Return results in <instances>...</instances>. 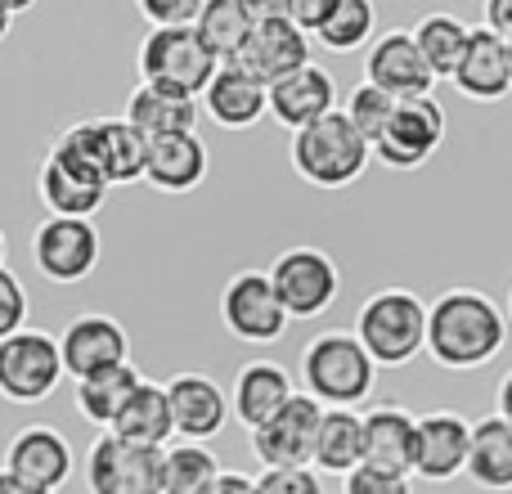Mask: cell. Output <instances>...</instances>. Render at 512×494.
<instances>
[{
  "label": "cell",
  "mask_w": 512,
  "mask_h": 494,
  "mask_svg": "<svg viewBox=\"0 0 512 494\" xmlns=\"http://www.w3.org/2000/svg\"><path fill=\"white\" fill-rule=\"evenodd\" d=\"M508 342V315L495 306V297L477 288H450L432 301L427 315V355L441 369H481Z\"/></svg>",
  "instance_id": "1"
},
{
  "label": "cell",
  "mask_w": 512,
  "mask_h": 494,
  "mask_svg": "<svg viewBox=\"0 0 512 494\" xmlns=\"http://www.w3.org/2000/svg\"><path fill=\"white\" fill-rule=\"evenodd\" d=\"M301 382L324 409H355L373 396L378 364L355 333H315L301 346Z\"/></svg>",
  "instance_id": "2"
},
{
  "label": "cell",
  "mask_w": 512,
  "mask_h": 494,
  "mask_svg": "<svg viewBox=\"0 0 512 494\" xmlns=\"http://www.w3.org/2000/svg\"><path fill=\"white\" fill-rule=\"evenodd\" d=\"M427 315L432 306H423L418 292L378 288L355 315V337L378 369H405L418 351H427Z\"/></svg>",
  "instance_id": "3"
},
{
  "label": "cell",
  "mask_w": 512,
  "mask_h": 494,
  "mask_svg": "<svg viewBox=\"0 0 512 494\" xmlns=\"http://www.w3.org/2000/svg\"><path fill=\"white\" fill-rule=\"evenodd\" d=\"M373 158V144L351 126V117L337 108L324 122L292 135V171L315 189H346L364 176Z\"/></svg>",
  "instance_id": "4"
},
{
  "label": "cell",
  "mask_w": 512,
  "mask_h": 494,
  "mask_svg": "<svg viewBox=\"0 0 512 494\" xmlns=\"http://www.w3.org/2000/svg\"><path fill=\"white\" fill-rule=\"evenodd\" d=\"M135 68H140V86L167 90V95H180V99H198L216 81L221 63L203 45L198 27H171V32L144 36L140 54H135Z\"/></svg>",
  "instance_id": "5"
},
{
  "label": "cell",
  "mask_w": 512,
  "mask_h": 494,
  "mask_svg": "<svg viewBox=\"0 0 512 494\" xmlns=\"http://www.w3.org/2000/svg\"><path fill=\"white\" fill-rule=\"evenodd\" d=\"M252 9H256V32L243 45L239 59H234V68H243L270 90L279 81H288L292 72L310 68V36L288 23V0H252Z\"/></svg>",
  "instance_id": "6"
},
{
  "label": "cell",
  "mask_w": 512,
  "mask_h": 494,
  "mask_svg": "<svg viewBox=\"0 0 512 494\" xmlns=\"http://www.w3.org/2000/svg\"><path fill=\"white\" fill-rule=\"evenodd\" d=\"M63 382L59 337L45 328H23L0 342V396L9 405H41Z\"/></svg>",
  "instance_id": "7"
},
{
  "label": "cell",
  "mask_w": 512,
  "mask_h": 494,
  "mask_svg": "<svg viewBox=\"0 0 512 494\" xmlns=\"http://www.w3.org/2000/svg\"><path fill=\"white\" fill-rule=\"evenodd\" d=\"M90 494H162L167 490V450L122 441L104 432L86 454Z\"/></svg>",
  "instance_id": "8"
},
{
  "label": "cell",
  "mask_w": 512,
  "mask_h": 494,
  "mask_svg": "<svg viewBox=\"0 0 512 494\" xmlns=\"http://www.w3.org/2000/svg\"><path fill=\"white\" fill-rule=\"evenodd\" d=\"M270 283L279 292L288 319H319L337 301L342 274H337L333 256L324 247H288V252L274 256Z\"/></svg>",
  "instance_id": "9"
},
{
  "label": "cell",
  "mask_w": 512,
  "mask_h": 494,
  "mask_svg": "<svg viewBox=\"0 0 512 494\" xmlns=\"http://www.w3.org/2000/svg\"><path fill=\"white\" fill-rule=\"evenodd\" d=\"M328 409L315 396H292L279 414L265 427L252 432V454L265 463V472H283V468H310L315 463V441L324 427Z\"/></svg>",
  "instance_id": "10"
},
{
  "label": "cell",
  "mask_w": 512,
  "mask_h": 494,
  "mask_svg": "<svg viewBox=\"0 0 512 494\" xmlns=\"http://www.w3.org/2000/svg\"><path fill=\"white\" fill-rule=\"evenodd\" d=\"M221 319L239 342L270 346L288 333V310L270 283V270H243L225 283L221 292Z\"/></svg>",
  "instance_id": "11"
},
{
  "label": "cell",
  "mask_w": 512,
  "mask_h": 494,
  "mask_svg": "<svg viewBox=\"0 0 512 494\" xmlns=\"http://www.w3.org/2000/svg\"><path fill=\"white\" fill-rule=\"evenodd\" d=\"M104 239H99L95 221H72V216H50L36 225L32 261L50 283H81L95 274Z\"/></svg>",
  "instance_id": "12"
},
{
  "label": "cell",
  "mask_w": 512,
  "mask_h": 494,
  "mask_svg": "<svg viewBox=\"0 0 512 494\" xmlns=\"http://www.w3.org/2000/svg\"><path fill=\"white\" fill-rule=\"evenodd\" d=\"M63 373L72 382H90L131 364V337L113 315H77L59 337Z\"/></svg>",
  "instance_id": "13"
},
{
  "label": "cell",
  "mask_w": 512,
  "mask_h": 494,
  "mask_svg": "<svg viewBox=\"0 0 512 494\" xmlns=\"http://www.w3.org/2000/svg\"><path fill=\"white\" fill-rule=\"evenodd\" d=\"M72 468H77V459H72L68 436L54 432L50 423H32L23 432H14V441L5 445V463H0V472H9L23 486L45 490V494L68 486Z\"/></svg>",
  "instance_id": "14"
},
{
  "label": "cell",
  "mask_w": 512,
  "mask_h": 494,
  "mask_svg": "<svg viewBox=\"0 0 512 494\" xmlns=\"http://www.w3.org/2000/svg\"><path fill=\"white\" fill-rule=\"evenodd\" d=\"M364 81L378 90H387L391 99H432L436 86V72L427 68L423 50H418L414 32L405 27H391L387 36L369 45V59H364Z\"/></svg>",
  "instance_id": "15"
},
{
  "label": "cell",
  "mask_w": 512,
  "mask_h": 494,
  "mask_svg": "<svg viewBox=\"0 0 512 494\" xmlns=\"http://www.w3.org/2000/svg\"><path fill=\"white\" fill-rule=\"evenodd\" d=\"M445 140V108L436 99H405L391 117L387 135L373 144V158L391 171H414L441 149Z\"/></svg>",
  "instance_id": "16"
},
{
  "label": "cell",
  "mask_w": 512,
  "mask_h": 494,
  "mask_svg": "<svg viewBox=\"0 0 512 494\" xmlns=\"http://www.w3.org/2000/svg\"><path fill=\"white\" fill-rule=\"evenodd\" d=\"M472 459V423L454 409H432L418 418V454H414V477L445 486L459 472H468Z\"/></svg>",
  "instance_id": "17"
},
{
  "label": "cell",
  "mask_w": 512,
  "mask_h": 494,
  "mask_svg": "<svg viewBox=\"0 0 512 494\" xmlns=\"http://www.w3.org/2000/svg\"><path fill=\"white\" fill-rule=\"evenodd\" d=\"M167 396H171V418H176V436L194 445L221 436L234 414L230 391L216 378H207V373H176L167 382Z\"/></svg>",
  "instance_id": "18"
},
{
  "label": "cell",
  "mask_w": 512,
  "mask_h": 494,
  "mask_svg": "<svg viewBox=\"0 0 512 494\" xmlns=\"http://www.w3.org/2000/svg\"><path fill=\"white\" fill-rule=\"evenodd\" d=\"M418 454V418L400 405H378L364 414V468L414 477Z\"/></svg>",
  "instance_id": "19"
},
{
  "label": "cell",
  "mask_w": 512,
  "mask_h": 494,
  "mask_svg": "<svg viewBox=\"0 0 512 494\" xmlns=\"http://www.w3.org/2000/svg\"><path fill=\"white\" fill-rule=\"evenodd\" d=\"M328 113H337V86L328 77V68H319V63H310V68L292 72L288 81L270 86V117L279 126H288L292 135L324 122Z\"/></svg>",
  "instance_id": "20"
},
{
  "label": "cell",
  "mask_w": 512,
  "mask_h": 494,
  "mask_svg": "<svg viewBox=\"0 0 512 494\" xmlns=\"http://www.w3.org/2000/svg\"><path fill=\"white\" fill-rule=\"evenodd\" d=\"M454 86H459V95L477 99V104L504 99L512 90V54H508L504 36H495L486 23L472 27V41H468L459 72H454Z\"/></svg>",
  "instance_id": "21"
},
{
  "label": "cell",
  "mask_w": 512,
  "mask_h": 494,
  "mask_svg": "<svg viewBox=\"0 0 512 494\" xmlns=\"http://www.w3.org/2000/svg\"><path fill=\"white\" fill-rule=\"evenodd\" d=\"M212 171V153L198 140V131L185 135H162V140H149V167H144V180H149L158 194H189L198 189Z\"/></svg>",
  "instance_id": "22"
},
{
  "label": "cell",
  "mask_w": 512,
  "mask_h": 494,
  "mask_svg": "<svg viewBox=\"0 0 512 494\" xmlns=\"http://www.w3.org/2000/svg\"><path fill=\"white\" fill-rule=\"evenodd\" d=\"M203 113L212 117L216 126H225V131H248L261 117H270V90L256 77H248L243 68L225 63L203 95Z\"/></svg>",
  "instance_id": "23"
},
{
  "label": "cell",
  "mask_w": 512,
  "mask_h": 494,
  "mask_svg": "<svg viewBox=\"0 0 512 494\" xmlns=\"http://www.w3.org/2000/svg\"><path fill=\"white\" fill-rule=\"evenodd\" d=\"M292 396H297V387H292L288 369H279V364H270V360H256V364H243L239 369L230 405H234V418H239L248 432H256V427L270 423Z\"/></svg>",
  "instance_id": "24"
},
{
  "label": "cell",
  "mask_w": 512,
  "mask_h": 494,
  "mask_svg": "<svg viewBox=\"0 0 512 494\" xmlns=\"http://www.w3.org/2000/svg\"><path fill=\"white\" fill-rule=\"evenodd\" d=\"M198 117H203L198 99H180V95H167V90H153V86H135L131 99H126V122H131L144 140L185 135L198 126Z\"/></svg>",
  "instance_id": "25"
},
{
  "label": "cell",
  "mask_w": 512,
  "mask_h": 494,
  "mask_svg": "<svg viewBox=\"0 0 512 494\" xmlns=\"http://www.w3.org/2000/svg\"><path fill=\"white\" fill-rule=\"evenodd\" d=\"M468 477L481 490H495V494L512 490V423H504L499 414H486L472 423Z\"/></svg>",
  "instance_id": "26"
},
{
  "label": "cell",
  "mask_w": 512,
  "mask_h": 494,
  "mask_svg": "<svg viewBox=\"0 0 512 494\" xmlns=\"http://www.w3.org/2000/svg\"><path fill=\"white\" fill-rule=\"evenodd\" d=\"M355 468H364V418L355 409H328L315 441V472L346 481Z\"/></svg>",
  "instance_id": "27"
},
{
  "label": "cell",
  "mask_w": 512,
  "mask_h": 494,
  "mask_svg": "<svg viewBox=\"0 0 512 494\" xmlns=\"http://www.w3.org/2000/svg\"><path fill=\"white\" fill-rule=\"evenodd\" d=\"M95 135H99V162H104L108 185H135V180H144L149 140L126 117H95Z\"/></svg>",
  "instance_id": "28"
},
{
  "label": "cell",
  "mask_w": 512,
  "mask_h": 494,
  "mask_svg": "<svg viewBox=\"0 0 512 494\" xmlns=\"http://www.w3.org/2000/svg\"><path fill=\"white\" fill-rule=\"evenodd\" d=\"M256 32V9L252 0H207L203 18H198V36L216 54V63H234L243 54V45Z\"/></svg>",
  "instance_id": "29"
},
{
  "label": "cell",
  "mask_w": 512,
  "mask_h": 494,
  "mask_svg": "<svg viewBox=\"0 0 512 494\" xmlns=\"http://www.w3.org/2000/svg\"><path fill=\"white\" fill-rule=\"evenodd\" d=\"M140 387H144V378L135 373V364L113 369V373H99V378H90V382H77V414L86 418V423L113 432V427L122 423V414L131 409V400Z\"/></svg>",
  "instance_id": "30"
},
{
  "label": "cell",
  "mask_w": 512,
  "mask_h": 494,
  "mask_svg": "<svg viewBox=\"0 0 512 494\" xmlns=\"http://www.w3.org/2000/svg\"><path fill=\"white\" fill-rule=\"evenodd\" d=\"M113 436L135 445H149V450H167V441L176 436V418H171V396L162 382H149L135 391L131 409L122 414V423L113 427Z\"/></svg>",
  "instance_id": "31"
},
{
  "label": "cell",
  "mask_w": 512,
  "mask_h": 494,
  "mask_svg": "<svg viewBox=\"0 0 512 494\" xmlns=\"http://www.w3.org/2000/svg\"><path fill=\"white\" fill-rule=\"evenodd\" d=\"M418 41V50H423L427 68L436 72V81L459 72L463 54H468V41H472V27L463 23L459 14H423L418 18V27H409Z\"/></svg>",
  "instance_id": "32"
},
{
  "label": "cell",
  "mask_w": 512,
  "mask_h": 494,
  "mask_svg": "<svg viewBox=\"0 0 512 494\" xmlns=\"http://www.w3.org/2000/svg\"><path fill=\"white\" fill-rule=\"evenodd\" d=\"M45 158H50L59 171H68L72 180H81V185H90V189H113V185H108V176H104V162H99L95 117H90V122L68 126V131H63L59 140L50 144V153H45Z\"/></svg>",
  "instance_id": "33"
},
{
  "label": "cell",
  "mask_w": 512,
  "mask_h": 494,
  "mask_svg": "<svg viewBox=\"0 0 512 494\" xmlns=\"http://www.w3.org/2000/svg\"><path fill=\"white\" fill-rule=\"evenodd\" d=\"M36 194H41V203L50 207V216H72V221H90V216L104 207L108 189H90L81 185V180H72L68 171H59L50 158L41 162V171H36Z\"/></svg>",
  "instance_id": "34"
},
{
  "label": "cell",
  "mask_w": 512,
  "mask_h": 494,
  "mask_svg": "<svg viewBox=\"0 0 512 494\" xmlns=\"http://www.w3.org/2000/svg\"><path fill=\"white\" fill-rule=\"evenodd\" d=\"M221 477L225 468L207 445H194V441L167 445V490L162 494H207Z\"/></svg>",
  "instance_id": "35"
},
{
  "label": "cell",
  "mask_w": 512,
  "mask_h": 494,
  "mask_svg": "<svg viewBox=\"0 0 512 494\" xmlns=\"http://www.w3.org/2000/svg\"><path fill=\"white\" fill-rule=\"evenodd\" d=\"M373 27H378V9H373L369 0H337L328 23L315 32V41L333 54H351L369 41Z\"/></svg>",
  "instance_id": "36"
},
{
  "label": "cell",
  "mask_w": 512,
  "mask_h": 494,
  "mask_svg": "<svg viewBox=\"0 0 512 494\" xmlns=\"http://www.w3.org/2000/svg\"><path fill=\"white\" fill-rule=\"evenodd\" d=\"M396 108H400V99H391L387 90H378V86H369V81H360V86L346 95L342 113L351 117V126L364 135V140L378 144L382 135H387V126H391V117H396Z\"/></svg>",
  "instance_id": "37"
},
{
  "label": "cell",
  "mask_w": 512,
  "mask_h": 494,
  "mask_svg": "<svg viewBox=\"0 0 512 494\" xmlns=\"http://www.w3.org/2000/svg\"><path fill=\"white\" fill-rule=\"evenodd\" d=\"M207 0H140V18L153 32H171V27H198Z\"/></svg>",
  "instance_id": "38"
},
{
  "label": "cell",
  "mask_w": 512,
  "mask_h": 494,
  "mask_svg": "<svg viewBox=\"0 0 512 494\" xmlns=\"http://www.w3.org/2000/svg\"><path fill=\"white\" fill-rule=\"evenodd\" d=\"M27 315H32L27 288L18 283V274L0 270V342H9L14 333H23V328H27Z\"/></svg>",
  "instance_id": "39"
},
{
  "label": "cell",
  "mask_w": 512,
  "mask_h": 494,
  "mask_svg": "<svg viewBox=\"0 0 512 494\" xmlns=\"http://www.w3.org/2000/svg\"><path fill=\"white\" fill-rule=\"evenodd\" d=\"M256 494H324V486H319V472L310 468H283V472H261Z\"/></svg>",
  "instance_id": "40"
},
{
  "label": "cell",
  "mask_w": 512,
  "mask_h": 494,
  "mask_svg": "<svg viewBox=\"0 0 512 494\" xmlns=\"http://www.w3.org/2000/svg\"><path fill=\"white\" fill-rule=\"evenodd\" d=\"M342 494H414L409 477H391V472H373V468H355L342 481Z\"/></svg>",
  "instance_id": "41"
},
{
  "label": "cell",
  "mask_w": 512,
  "mask_h": 494,
  "mask_svg": "<svg viewBox=\"0 0 512 494\" xmlns=\"http://www.w3.org/2000/svg\"><path fill=\"white\" fill-rule=\"evenodd\" d=\"M337 0H288V23L301 27L306 36H315L319 27L328 23V14H333Z\"/></svg>",
  "instance_id": "42"
},
{
  "label": "cell",
  "mask_w": 512,
  "mask_h": 494,
  "mask_svg": "<svg viewBox=\"0 0 512 494\" xmlns=\"http://www.w3.org/2000/svg\"><path fill=\"white\" fill-rule=\"evenodd\" d=\"M486 27L512 45V0H490L486 5Z\"/></svg>",
  "instance_id": "43"
},
{
  "label": "cell",
  "mask_w": 512,
  "mask_h": 494,
  "mask_svg": "<svg viewBox=\"0 0 512 494\" xmlns=\"http://www.w3.org/2000/svg\"><path fill=\"white\" fill-rule=\"evenodd\" d=\"M207 494H256V481L252 477H243V472H225L221 481H216Z\"/></svg>",
  "instance_id": "44"
},
{
  "label": "cell",
  "mask_w": 512,
  "mask_h": 494,
  "mask_svg": "<svg viewBox=\"0 0 512 494\" xmlns=\"http://www.w3.org/2000/svg\"><path fill=\"white\" fill-rule=\"evenodd\" d=\"M23 9H32V0H0V41L9 36V27H14V14H23Z\"/></svg>",
  "instance_id": "45"
},
{
  "label": "cell",
  "mask_w": 512,
  "mask_h": 494,
  "mask_svg": "<svg viewBox=\"0 0 512 494\" xmlns=\"http://www.w3.org/2000/svg\"><path fill=\"white\" fill-rule=\"evenodd\" d=\"M495 400H499V418H504V423H512V369L504 373V382H499Z\"/></svg>",
  "instance_id": "46"
},
{
  "label": "cell",
  "mask_w": 512,
  "mask_h": 494,
  "mask_svg": "<svg viewBox=\"0 0 512 494\" xmlns=\"http://www.w3.org/2000/svg\"><path fill=\"white\" fill-rule=\"evenodd\" d=\"M0 494H45V490H32V486H23L18 477H9V472H0Z\"/></svg>",
  "instance_id": "47"
},
{
  "label": "cell",
  "mask_w": 512,
  "mask_h": 494,
  "mask_svg": "<svg viewBox=\"0 0 512 494\" xmlns=\"http://www.w3.org/2000/svg\"><path fill=\"white\" fill-rule=\"evenodd\" d=\"M5 252L9 247H5V230H0V270H5Z\"/></svg>",
  "instance_id": "48"
},
{
  "label": "cell",
  "mask_w": 512,
  "mask_h": 494,
  "mask_svg": "<svg viewBox=\"0 0 512 494\" xmlns=\"http://www.w3.org/2000/svg\"><path fill=\"white\" fill-rule=\"evenodd\" d=\"M508 319H512V288H508Z\"/></svg>",
  "instance_id": "49"
},
{
  "label": "cell",
  "mask_w": 512,
  "mask_h": 494,
  "mask_svg": "<svg viewBox=\"0 0 512 494\" xmlns=\"http://www.w3.org/2000/svg\"><path fill=\"white\" fill-rule=\"evenodd\" d=\"M508 54H512V45H508Z\"/></svg>",
  "instance_id": "50"
}]
</instances>
